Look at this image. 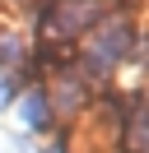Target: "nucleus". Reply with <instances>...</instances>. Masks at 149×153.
I'll list each match as a JSON object with an SVG mask.
<instances>
[{
  "mask_svg": "<svg viewBox=\"0 0 149 153\" xmlns=\"http://www.w3.org/2000/svg\"><path fill=\"white\" fill-rule=\"evenodd\" d=\"M42 153H65V149H61V144H47V149H42Z\"/></svg>",
  "mask_w": 149,
  "mask_h": 153,
  "instance_id": "nucleus-6",
  "label": "nucleus"
},
{
  "mask_svg": "<svg viewBox=\"0 0 149 153\" xmlns=\"http://www.w3.org/2000/svg\"><path fill=\"white\" fill-rule=\"evenodd\" d=\"M14 97H19V79H14V74H5V79H0V111H5Z\"/></svg>",
  "mask_w": 149,
  "mask_h": 153,
  "instance_id": "nucleus-5",
  "label": "nucleus"
},
{
  "mask_svg": "<svg viewBox=\"0 0 149 153\" xmlns=\"http://www.w3.org/2000/svg\"><path fill=\"white\" fill-rule=\"evenodd\" d=\"M51 97V111H79L84 102H89V88H84V79H61V84H56V93H47Z\"/></svg>",
  "mask_w": 149,
  "mask_h": 153,
  "instance_id": "nucleus-4",
  "label": "nucleus"
},
{
  "mask_svg": "<svg viewBox=\"0 0 149 153\" xmlns=\"http://www.w3.org/2000/svg\"><path fill=\"white\" fill-rule=\"evenodd\" d=\"M19 116H23V125H28V130H47V125L56 121L47 88H28V93H23V102H19Z\"/></svg>",
  "mask_w": 149,
  "mask_h": 153,
  "instance_id": "nucleus-3",
  "label": "nucleus"
},
{
  "mask_svg": "<svg viewBox=\"0 0 149 153\" xmlns=\"http://www.w3.org/2000/svg\"><path fill=\"white\" fill-rule=\"evenodd\" d=\"M130 51L140 56V33L130 28L126 19L98 23V28H93V37H89V47H84V56H79V79H84V74L107 79L112 70H117L121 60L130 56Z\"/></svg>",
  "mask_w": 149,
  "mask_h": 153,
  "instance_id": "nucleus-1",
  "label": "nucleus"
},
{
  "mask_svg": "<svg viewBox=\"0 0 149 153\" xmlns=\"http://www.w3.org/2000/svg\"><path fill=\"white\" fill-rule=\"evenodd\" d=\"M51 5H65V0H51Z\"/></svg>",
  "mask_w": 149,
  "mask_h": 153,
  "instance_id": "nucleus-7",
  "label": "nucleus"
},
{
  "mask_svg": "<svg viewBox=\"0 0 149 153\" xmlns=\"http://www.w3.org/2000/svg\"><path fill=\"white\" fill-rule=\"evenodd\" d=\"M37 23H42L47 33H56V37H79L84 28H98L102 23V5H84V0L47 5V10L37 14Z\"/></svg>",
  "mask_w": 149,
  "mask_h": 153,
  "instance_id": "nucleus-2",
  "label": "nucleus"
}]
</instances>
